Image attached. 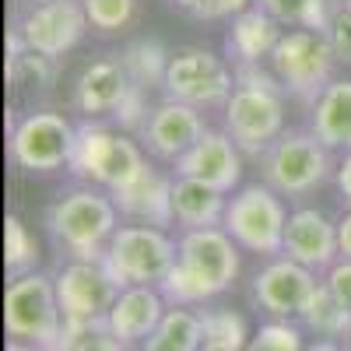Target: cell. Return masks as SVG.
<instances>
[{"label": "cell", "instance_id": "obj_33", "mask_svg": "<svg viewBox=\"0 0 351 351\" xmlns=\"http://www.w3.org/2000/svg\"><path fill=\"white\" fill-rule=\"evenodd\" d=\"M324 32L330 36V43H334V53H337V60H341V67H351V8H334V18H330V25L324 28Z\"/></svg>", "mask_w": 351, "mask_h": 351}, {"label": "cell", "instance_id": "obj_28", "mask_svg": "<svg viewBox=\"0 0 351 351\" xmlns=\"http://www.w3.org/2000/svg\"><path fill=\"white\" fill-rule=\"evenodd\" d=\"M36 260H39L36 236L28 232V225L18 215H8L4 218V267H8V274L18 278V274L36 271Z\"/></svg>", "mask_w": 351, "mask_h": 351}, {"label": "cell", "instance_id": "obj_16", "mask_svg": "<svg viewBox=\"0 0 351 351\" xmlns=\"http://www.w3.org/2000/svg\"><path fill=\"white\" fill-rule=\"evenodd\" d=\"M243 158L246 155L239 152V144L228 137L225 127H208L204 137L172 169H176V176H186V180L208 183L215 190L236 193L239 183H243Z\"/></svg>", "mask_w": 351, "mask_h": 351}, {"label": "cell", "instance_id": "obj_18", "mask_svg": "<svg viewBox=\"0 0 351 351\" xmlns=\"http://www.w3.org/2000/svg\"><path fill=\"white\" fill-rule=\"evenodd\" d=\"M285 256L309 271H330L341 260L337 246V221L327 218L319 208H291L288 225H285Z\"/></svg>", "mask_w": 351, "mask_h": 351}, {"label": "cell", "instance_id": "obj_21", "mask_svg": "<svg viewBox=\"0 0 351 351\" xmlns=\"http://www.w3.org/2000/svg\"><path fill=\"white\" fill-rule=\"evenodd\" d=\"M281 36H285V25H278L260 4H253L250 11L228 21L225 49L232 64H267Z\"/></svg>", "mask_w": 351, "mask_h": 351}, {"label": "cell", "instance_id": "obj_30", "mask_svg": "<svg viewBox=\"0 0 351 351\" xmlns=\"http://www.w3.org/2000/svg\"><path fill=\"white\" fill-rule=\"evenodd\" d=\"M243 351H306V341H302V324L295 319H267Z\"/></svg>", "mask_w": 351, "mask_h": 351}, {"label": "cell", "instance_id": "obj_2", "mask_svg": "<svg viewBox=\"0 0 351 351\" xmlns=\"http://www.w3.org/2000/svg\"><path fill=\"white\" fill-rule=\"evenodd\" d=\"M236 92L221 106V127L246 158H260L288 130V92L267 64H236Z\"/></svg>", "mask_w": 351, "mask_h": 351}, {"label": "cell", "instance_id": "obj_32", "mask_svg": "<svg viewBox=\"0 0 351 351\" xmlns=\"http://www.w3.org/2000/svg\"><path fill=\"white\" fill-rule=\"evenodd\" d=\"M172 4L197 21H232L250 11L256 0H172Z\"/></svg>", "mask_w": 351, "mask_h": 351}, {"label": "cell", "instance_id": "obj_4", "mask_svg": "<svg viewBox=\"0 0 351 351\" xmlns=\"http://www.w3.org/2000/svg\"><path fill=\"white\" fill-rule=\"evenodd\" d=\"M148 165H152L148 152L127 130H112L95 120L77 123V144H74L71 169H67L74 180L99 186L106 193H116L127 183H134Z\"/></svg>", "mask_w": 351, "mask_h": 351}, {"label": "cell", "instance_id": "obj_41", "mask_svg": "<svg viewBox=\"0 0 351 351\" xmlns=\"http://www.w3.org/2000/svg\"><path fill=\"white\" fill-rule=\"evenodd\" d=\"M334 4H341V8H351V0H334Z\"/></svg>", "mask_w": 351, "mask_h": 351}, {"label": "cell", "instance_id": "obj_6", "mask_svg": "<svg viewBox=\"0 0 351 351\" xmlns=\"http://www.w3.org/2000/svg\"><path fill=\"white\" fill-rule=\"evenodd\" d=\"M260 180L281 197H306L334 180L337 158L309 127L306 130H285L260 158Z\"/></svg>", "mask_w": 351, "mask_h": 351}, {"label": "cell", "instance_id": "obj_7", "mask_svg": "<svg viewBox=\"0 0 351 351\" xmlns=\"http://www.w3.org/2000/svg\"><path fill=\"white\" fill-rule=\"evenodd\" d=\"M288 204L267 183H246L228 197L221 228L239 243V250L256 256H281L285 253V225H288Z\"/></svg>", "mask_w": 351, "mask_h": 351}, {"label": "cell", "instance_id": "obj_17", "mask_svg": "<svg viewBox=\"0 0 351 351\" xmlns=\"http://www.w3.org/2000/svg\"><path fill=\"white\" fill-rule=\"evenodd\" d=\"M316 271L302 267L291 256H271L267 267H260L253 278V299L260 309H267L271 316L281 319H299V313L306 309V302L316 291Z\"/></svg>", "mask_w": 351, "mask_h": 351}, {"label": "cell", "instance_id": "obj_11", "mask_svg": "<svg viewBox=\"0 0 351 351\" xmlns=\"http://www.w3.org/2000/svg\"><path fill=\"white\" fill-rule=\"evenodd\" d=\"M56 281V299L64 309V330L81 337L84 330L102 327L106 313L120 299V285L106 271L102 260H67L53 274Z\"/></svg>", "mask_w": 351, "mask_h": 351}, {"label": "cell", "instance_id": "obj_26", "mask_svg": "<svg viewBox=\"0 0 351 351\" xmlns=\"http://www.w3.org/2000/svg\"><path fill=\"white\" fill-rule=\"evenodd\" d=\"M285 28H327L334 18V0H256Z\"/></svg>", "mask_w": 351, "mask_h": 351}, {"label": "cell", "instance_id": "obj_37", "mask_svg": "<svg viewBox=\"0 0 351 351\" xmlns=\"http://www.w3.org/2000/svg\"><path fill=\"white\" fill-rule=\"evenodd\" d=\"M337 246H341V256L351 260V208L337 218Z\"/></svg>", "mask_w": 351, "mask_h": 351}, {"label": "cell", "instance_id": "obj_40", "mask_svg": "<svg viewBox=\"0 0 351 351\" xmlns=\"http://www.w3.org/2000/svg\"><path fill=\"white\" fill-rule=\"evenodd\" d=\"M200 351H243V348H221V344H204Z\"/></svg>", "mask_w": 351, "mask_h": 351}, {"label": "cell", "instance_id": "obj_19", "mask_svg": "<svg viewBox=\"0 0 351 351\" xmlns=\"http://www.w3.org/2000/svg\"><path fill=\"white\" fill-rule=\"evenodd\" d=\"M165 309H169V302L155 285H130L120 291V299L106 313V330L116 341H123L127 348L144 344L162 324Z\"/></svg>", "mask_w": 351, "mask_h": 351}, {"label": "cell", "instance_id": "obj_9", "mask_svg": "<svg viewBox=\"0 0 351 351\" xmlns=\"http://www.w3.org/2000/svg\"><path fill=\"white\" fill-rule=\"evenodd\" d=\"M176 253H180L176 250V239L165 228L130 221V225L116 228V236L109 239V246L102 253V263L120 288H130V285H155L158 288L165 281V274L172 271Z\"/></svg>", "mask_w": 351, "mask_h": 351}, {"label": "cell", "instance_id": "obj_25", "mask_svg": "<svg viewBox=\"0 0 351 351\" xmlns=\"http://www.w3.org/2000/svg\"><path fill=\"white\" fill-rule=\"evenodd\" d=\"M299 324L302 330L316 334V337H330V341H341V337H351V309H344L334 291L319 281L313 299L306 302V309L299 313Z\"/></svg>", "mask_w": 351, "mask_h": 351}, {"label": "cell", "instance_id": "obj_12", "mask_svg": "<svg viewBox=\"0 0 351 351\" xmlns=\"http://www.w3.org/2000/svg\"><path fill=\"white\" fill-rule=\"evenodd\" d=\"M162 88H165V99L186 102L197 109H215L225 106L228 95L236 92V71L218 53L204 46H180L169 53Z\"/></svg>", "mask_w": 351, "mask_h": 351}, {"label": "cell", "instance_id": "obj_36", "mask_svg": "<svg viewBox=\"0 0 351 351\" xmlns=\"http://www.w3.org/2000/svg\"><path fill=\"white\" fill-rule=\"evenodd\" d=\"M334 183H337V193H341V200H344V208H351V152H344V155L337 158Z\"/></svg>", "mask_w": 351, "mask_h": 351}, {"label": "cell", "instance_id": "obj_14", "mask_svg": "<svg viewBox=\"0 0 351 351\" xmlns=\"http://www.w3.org/2000/svg\"><path fill=\"white\" fill-rule=\"evenodd\" d=\"M204 130H208L204 109L176 102V99H162L158 106L148 109V116H144V123L137 130V141L152 158L176 165L204 137Z\"/></svg>", "mask_w": 351, "mask_h": 351}, {"label": "cell", "instance_id": "obj_38", "mask_svg": "<svg viewBox=\"0 0 351 351\" xmlns=\"http://www.w3.org/2000/svg\"><path fill=\"white\" fill-rule=\"evenodd\" d=\"M306 351H341V341H330V337H316L313 344H306Z\"/></svg>", "mask_w": 351, "mask_h": 351}, {"label": "cell", "instance_id": "obj_22", "mask_svg": "<svg viewBox=\"0 0 351 351\" xmlns=\"http://www.w3.org/2000/svg\"><path fill=\"white\" fill-rule=\"evenodd\" d=\"M309 130L334 155L351 152V77H334L309 106Z\"/></svg>", "mask_w": 351, "mask_h": 351}, {"label": "cell", "instance_id": "obj_20", "mask_svg": "<svg viewBox=\"0 0 351 351\" xmlns=\"http://www.w3.org/2000/svg\"><path fill=\"white\" fill-rule=\"evenodd\" d=\"M116 200V208L127 221H141V225H158L169 228L176 221L172 215V180L162 176L155 165H148L134 183H127L123 190L109 193Z\"/></svg>", "mask_w": 351, "mask_h": 351}, {"label": "cell", "instance_id": "obj_1", "mask_svg": "<svg viewBox=\"0 0 351 351\" xmlns=\"http://www.w3.org/2000/svg\"><path fill=\"white\" fill-rule=\"evenodd\" d=\"M176 263L158 285L169 306H200L232 288L239 278V243L218 228H183L176 239Z\"/></svg>", "mask_w": 351, "mask_h": 351}, {"label": "cell", "instance_id": "obj_8", "mask_svg": "<svg viewBox=\"0 0 351 351\" xmlns=\"http://www.w3.org/2000/svg\"><path fill=\"white\" fill-rule=\"evenodd\" d=\"M4 327L8 337L39 344L53 351L64 337V309L56 299V281L49 274L28 271L8 281L4 291Z\"/></svg>", "mask_w": 351, "mask_h": 351}, {"label": "cell", "instance_id": "obj_39", "mask_svg": "<svg viewBox=\"0 0 351 351\" xmlns=\"http://www.w3.org/2000/svg\"><path fill=\"white\" fill-rule=\"evenodd\" d=\"M4 351H46V348H39V344H28V341H8V348Z\"/></svg>", "mask_w": 351, "mask_h": 351}, {"label": "cell", "instance_id": "obj_42", "mask_svg": "<svg viewBox=\"0 0 351 351\" xmlns=\"http://www.w3.org/2000/svg\"><path fill=\"white\" fill-rule=\"evenodd\" d=\"M348 351H351V337H348Z\"/></svg>", "mask_w": 351, "mask_h": 351}, {"label": "cell", "instance_id": "obj_27", "mask_svg": "<svg viewBox=\"0 0 351 351\" xmlns=\"http://www.w3.org/2000/svg\"><path fill=\"white\" fill-rule=\"evenodd\" d=\"M120 56H123V64H127V71H130L134 84H137V88H144V92L165 81L169 53H165V46H162V43H155V39H137V43H130Z\"/></svg>", "mask_w": 351, "mask_h": 351}, {"label": "cell", "instance_id": "obj_5", "mask_svg": "<svg viewBox=\"0 0 351 351\" xmlns=\"http://www.w3.org/2000/svg\"><path fill=\"white\" fill-rule=\"evenodd\" d=\"M267 67L281 81V88L302 106H313L324 88L337 77V53L324 28H285Z\"/></svg>", "mask_w": 351, "mask_h": 351}, {"label": "cell", "instance_id": "obj_10", "mask_svg": "<svg viewBox=\"0 0 351 351\" xmlns=\"http://www.w3.org/2000/svg\"><path fill=\"white\" fill-rule=\"evenodd\" d=\"M74 144H77V123H71L56 109L25 112L21 120L11 123V134H8V152L14 165L32 176L71 169Z\"/></svg>", "mask_w": 351, "mask_h": 351}, {"label": "cell", "instance_id": "obj_34", "mask_svg": "<svg viewBox=\"0 0 351 351\" xmlns=\"http://www.w3.org/2000/svg\"><path fill=\"white\" fill-rule=\"evenodd\" d=\"M324 285L334 291V299L344 309H351V260L348 256H341L330 271H324Z\"/></svg>", "mask_w": 351, "mask_h": 351}, {"label": "cell", "instance_id": "obj_13", "mask_svg": "<svg viewBox=\"0 0 351 351\" xmlns=\"http://www.w3.org/2000/svg\"><path fill=\"white\" fill-rule=\"evenodd\" d=\"M88 28L92 25H88L81 0H32L14 32L21 36L25 49L60 60L84 39Z\"/></svg>", "mask_w": 351, "mask_h": 351}, {"label": "cell", "instance_id": "obj_35", "mask_svg": "<svg viewBox=\"0 0 351 351\" xmlns=\"http://www.w3.org/2000/svg\"><path fill=\"white\" fill-rule=\"evenodd\" d=\"M74 351H130L123 341H116L109 330H106V324L102 327H92V330H84L77 341H74Z\"/></svg>", "mask_w": 351, "mask_h": 351}, {"label": "cell", "instance_id": "obj_23", "mask_svg": "<svg viewBox=\"0 0 351 351\" xmlns=\"http://www.w3.org/2000/svg\"><path fill=\"white\" fill-rule=\"evenodd\" d=\"M228 193L208 183L172 176V215L180 228H218L225 221Z\"/></svg>", "mask_w": 351, "mask_h": 351}, {"label": "cell", "instance_id": "obj_29", "mask_svg": "<svg viewBox=\"0 0 351 351\" xmlns=\"http://www.w3.org/2000/svg\"><path fill=\"white\" fill-rule=\"evenodd\" d=\"M200 327H204V344H221V348H246L250 344V327L239 313L225 306L218 309H200Z\"/></svg>", "mask_w": 351, "mask_h": 351}, {"label": "cell", "instance_id": "obj_24", "mask_svg": "<svg viewBox=\"0 0 351 351\" xmlns=\"http://www.w3.org/2000/svg\"><path fill=\"white\" fill-rule=\"evenodd\" d=\"M204 348V327L200 313L190 306H169L155 334L141 344V351H200Z\"/></svg>", "mask_w": 351, "mask_h": 351}, {"label": "cell", "instance_id": "obj_31", "mask_svg": "<svg viewBox=\"0 0 351 351\" xmlns=\"http://www.w3.org/2000/svg\"><path fill=\"white\" fill-rule=\"evenodd\" d=\"M81 4H84L88 25L95 32H106V36L127 28L137 14V0H81Z\"/></svg>", "mask_w": 351, "mask_h": 351}, {"label": "cell", "instance_id": "obj_15", "mask_svg": "<svg viewBox=\"0 0 351 351\" xmlns=\"http://www.w3.org/2000/svg\"><path fill=\"white\" fill-rule=\"evenodd\" d=\"M144 95V88L134 84L123 56H99V60L84 64V71L74 81V106L84 120H99V116H116L120 120L123 109Z\"/></svg>", "mask_w": 351, "mask_h": 351}, {"label": "cell", "instance_id": "obj_3", "mask_svg": "<svg viewBox=\"0 0 351 351\" xmlns=\"http://www.w3.org/2000/svg\"><path fill=\"white\" fill-rule=\"evenodd\" d=\"M116 228H120L116 200L88 183L60 193L46 211V232L67 260H102Z\"/></svg>", "mask_w": 351, "mask_h": 351}]
</instances>
